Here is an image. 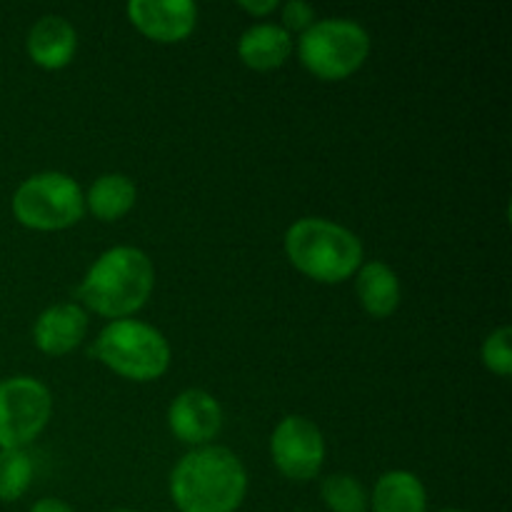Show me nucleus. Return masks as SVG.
I'll list each match as a JSON object with an SVG mask.
<instances>
[{"instance_id":"nucleus-25","label":"nucleus","mask_w":512,"mask_h":512,"mask_svg":"<svg viewBox=\"0 0 512 512\" xmlns=\"http://www.w3.org/2000/svg\"><path fill=\"white\" fill-rule=\"evenodd\" d=\"M300 512H303V510H300Z\"/></svg>"},{"instance_id":"nucleus-24","label":"nucleus","mask_w":512,"mask_h":512,"mask_svg":"<svg viewBox=\"0 0 512 512\" xmlns=\"http://www.w3.org/2000/svg\"><path fill=\"white\" fill-rule=\"evenodd\" d=\"M113 512H135V510H113Z\"/></svg>"},{"instance_id":"nucleus-11","label":"nucleus","mask_w":512,"mask_h":512,"mask_svg":"<svg viewBox=\"0 0 512 512\" xmlns=\"http://www.w3.org/2000/svg\"><path fill=\"white\" fill-rule=\"evenodd\" d=\"M88 333V315L80 305L63 303L43 310L33 325V343L45 355H68Z\"/></svg>"},{"instance_id":"nucleus-9","label":"nucleus","mask_w":512,"mask_h":512,"mask_svg":"<svg viewBox=\"0 0 512 512\" xmlns=\"http://www.w3.org/2000/svg\"><path fill=\"white\" fill-rule=\"evenodd\" d=\"M125 10L130 23L158 43L185 40L198 23V5L190 0H133Z\"/></svg>"},{"instance_id":"nucleus-6","label":"nucleus","mask_w":512,"mask_h":512,"mask_svg":"<svg viewBox=\"0 0 512 512\" xmlns=\"http://www.w3.org/2000/svg\"><path fill=\"white\" fill-rule=\"evenodd\" d=\"M85 213L80 185L65 173H38L20 183L13 195V215L30 230H65Z\"/></svg>"},{"instance_id":"nucleus-1","label":"nucleus","mask_w":512,"mask_h":512,"mask_svg":"<svg viewBox=\"0 0 512 512\" xmlns=\"http://www.w3.org/2000/svg\"><path fill=\"white\" fill-rule=\"evenodd\" d=\"M245 490L243 463L218 445L183 455L170 475V498L180 512H235L245 500Z\"/></svg>"},{"instance_id":"nucleus-16","label":"nucleus","mask_w":512,"mask_h":512,"mask_svg":"<svg viewBox=\"0 0 512 512\" xmlns=\"http://www.w3.org/2000/svg\"><path fill=\"white\" fill-rule=\"evenodd\" d=\"M135 198H138V190H135V183L128 175L105 173L90 185L85 205L98 220L113 223V220H120L133 210Z\"/></svg>"},{"instance_id":"nucleus-14","label":"nucleus","mask_w":512,"mask_h":512,"mask_svg":"<svg viewBox=\"0 0 512 512\" xmlns=\"http://www.w3.org/2000/svg\"><path fill=\"white\" fill-rule=\"evenodd\" d=\"M355 290H358L365 313L373 318H388L400 305V280L383 260H370L360 265Z\"/></svg>"},{"instance_id":"nucleus-21","label":"nucleus","mask_w":512,"mask_h":512,"mask_svg":"<svg viewBox=\"0 0 512 512\" xmlns=\"http://www.w3.org/2000/svg\"><path fill=\"white\" fill-rule=\"evenodd\" d=\"M240 8L245 10V13H250V15H255V18H263V15H268V13H273L275 8H278V0H263V3H250V0H243V3H240Z\"/></svg>"},{"instance_id":"nucleus-19","label":"nucleus","mask_w":512,"mask_h":512,"mask_svg":"<svg viewBox=\"0 0 512 512\" xmlns=\"http://www.w3.org/2000/svg\"><path fill=\"white\" fill-rule=\"evenodd\" d=\"M512 330L505 325V328L493 330V333L485 338L483 343V363L490 373L500 375V378H508L512 373Z\"/></svg>"},{"instance_id":"nucleus-13","label":"nucleus","mask_w":512,"mask_h":512,"mask_svg":"<svg viewBox=\"0 0 512 512\" xmlns=\"http://www.w3.org/2000/svg\"><path fill=\"white\" fill-rule=\"evenodd\" d=\"M240 60L253 70H273L293 53V38L283 25L258 23L240 35Z\"/></svg>"},{"instance_id":"nucleus-23","label":"nucleus","mask_w":512,"mask_h":512,"mask_svg":"<svg viewBox=\"0 0 512 512\" xmlns=\"http://www.w3.org/2000/svg\"><path fill=\"white\" fill-rule=\"evenodd\" d=\"M440 512H465V510H440Z\"/></svg>"},{"instance_id":"nucleus-3","label":"nucleus","mask_w":512,"mask_h":512,"mask_svg":"<svg viewBox=\"0 0 512 512\" xmlns=\"http://www.w3.org/2000/svg\"><path fill=\"white\" fill-rule=\"evenodd\" d=\"M288 260L318 283H343L363 265V243L353 230L323 218H303L285 233Z\"/></svg>"},{"instance_id":"nucleus-8","label":"nucleus","mask_w":512,"mask_h":512,"mask_svg":"<svg viewBox=\"0 0 512 512\" xmlns=\"http://www.w3.org/2000/svg\"><path fill=\"white\" fill-rule=\"evenodd\" d=\"M273 463L285 478L313 480L320 473L325 460V440L318 425L303 415H288L278 423L270 438Z\"/></svg>"},{"instance_id":"nucleus-12","label":"nucleus","mask_w":512,"mask_h":512,"mask_svg":"<svg viewBox=\"0 0 512 512\" xmlns=\"http://www.w3.org/2000/svg\"><path fill=\"white\" fill-rule=\"evenodd\" d=\"M25 48L35 65L45 70H60L73 60L78 50V33L60 15H45L30 28Z\"/></svg>"},{"instance_id":"nucleus-22","label":"nucleus","mask_w":512,"mask_h":512,"mask_svg":"<svg viewBox=\"0 0 512 512\" xmlns=\"http://www.w3.org/2000/svg\"><path fill=\"white\" fill-rule=\"evenodd\" d=\"M30 512H75V510L58 498H43L30 508Z\"/></svg>"},{"instance_id":"nucleus-5","label":"nucleus","mask_w":512,"mask_h":512,"mask_svg":"<svg viewBox=\"0 0 512 512\" xmlns=\"http://www.w3.org/2000/svg\"><path fill=\"white\" fill-rule=\"evenodd\" d=\"M300 60L313 75L323 80H343L368 60L370 35L355 20H315L298 43Z\"/></svg>"},{"instance_id":"nucleus-20","label":"nucleus","mask_w":512,"mask_h":512,"mask_svg":"<svg viewBox=\"0 0 512 512\" xmlns=\"http://www.w3.org/2000/svg\"><path fill=\"white\" fill-rule=\"evenodd\" d=\"M283 28L288 30H300V33H305V30L310 28V25L315 23V10L313 5L303 3V0H290V3L283 5Z\"/></svg>"},{"instance_id":"nucleus-4","label":"nucleus","mask_w":512,"mask_h":512,"mask_svg":"<svg viewBox=\"0 0 512 512\" xmlns=\"http://www.w3.org/2000/svg\"><path fill=\"white\" fill-rule=\"evenodd\" d=\"M93 353L105 368L135 383L158 380L170 365V345L163 333L130 318L105 325L95 340Z\"/></svg>"},{"instance_id":"nucleus-7","label":"nucleus","mask_w":512,"mask_h":512,"mask_svg":"<svg viewBox=\"0 0 512 512\" xmlns=\"http://www.w3.org/2000/svg\"><path fill=\"white\" fill-rule=\"evenodd\" d=\"M50 390L40 380L18 375L0 380V450H23L48 425Z\"/></svg>"},{"instance_id":"nucleus-15","label":"nucleus","mask_w":512,"mask_h":512,"mask_svg":"<svg viewBox=\"0 0 512 512\" xmlns=\"http://www.w3.org/2000/svg\"><path fill=\"white\" fill-rule=\"evenodd\" d=\"M428 495L418 475L390 470L375 483L373 512H425Z\"/></svg>"},{"instance_id":"nucleus-2","label":"nucleus","mask_w":512,"mask_h":512,"mask_svg":"<svg viewBox=\"0 0 512 512\" xmlns=\"http://www.w3.org/2000/svg\"><path fill=\"white\" fill-rule=\"evenodd\" d=\"M155 285L153 260L138 248H110L90 265L78 298L103 318L123 320L138 313Z\"/></svg>"},{"instance_id":"nucleus-10","label":"nucleus","mask_w":512,"mask_h":512,"mask_svg":"<svg viewBox=\"0 0 512 512\" xmlns=\"http://www.w3.org/2000/svg\"><path fill=\"white\" fill-rule=\"evenodd\" d=\"M168 423L180 443L200 445L203 448L223 428V408L205 390H185L170 405Z\"/></svg>"},{"instance_id":"nucleus-17","label":"nucleus","mask_w":512,"mask_h":512,"mask_svg":"<svg viewBox=\"0 0 512 512\" xmlns=\"http://www.w3.org/2000/svg\"><path fill=\"white\" fill-rule=\"evenodd\" d=\"M33 480V460L25 450H0V500L15 503L23 498Z\"/></svg>"},{"instance_id":"nucleus-18","label":"nucleus","mask_w":512,"mask_h":512,"mask_svg":"<svg viewBox=\"0 0 512 512\" xmlns=\"http://www.w3.org/2000/svg\"><path fill=\"white\" fill-rule=\"evenodd\" d=\"M323 503L330 512H368L370 498L363 483L353 475H330L323 480Z\"/></svg>"}]
</instances>
